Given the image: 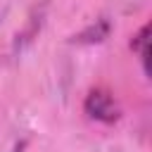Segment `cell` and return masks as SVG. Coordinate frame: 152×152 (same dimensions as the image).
Wrapping results in <instances>:
<instances>
[{
    "label": "cell",
    "instance_id": "6da1fadb",
    "mask_svg": "<svg viewBox=\"0 0 152 152\" xmlns=\"http://www.w3.org/2000/svg\"><path fill=\"white\" fill-rule=\"evenodd\" d=\"M86 112H88V116H93L97 121H107V124L119 119V107H116L114 97L104 90H93L86 97Z\"/></svg>",
    "mask_w": 152,
    "mask_h": 152
},
{
    "label": "cell",
    "instance_id": "7a4b0ae2",
    "mask_svg": "<svg viewBox=\"0 0 152 152\" xmlns=\"http://www.w3.org/2000/svg\"><path fill=\"white\" fill-rule=\"evenodd\" d=\"M133 50L140 55V59H142V66H145V74H147V57H150V26H142L140 31H138V36L133 38Z\"/></svg>",
    "mask_w": 152,
    "mask_h": 152
},
{
    "label": "cell",
    "instance_id": "3957f363",
    "mask_svg": "<svg viewBox=\"0 0 152 152\" xmlns=\"http://www.w3.org/2000/svg\"><path fill=\"white\" fill-rule=\"evenodd\" d=\"M17 152H19V150H17Z\"/></svg>",
    "mask_w": 152,
    "mask_h": 152
}]
</instances>
